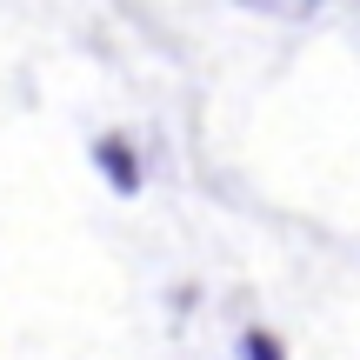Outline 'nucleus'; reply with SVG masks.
Returning a JSON list of instances; mask_svg holds the SVG:
<instances>
[{
  "label": "nucleus",
  "mask_w": 360,
  "mask_h": 360,
  "mask_svg": "<svg viewBox=\"0 0 360 360\" xmlns=\"http://www.w3.org/2000/svg\"><path fill=\"white\" fill-rule=\"evenodd\" d=\"M94 160H101V167L120 180V193H134V187H141V167H134V154H127L120 141H101V147H94Z\"/></svg>",
  "instance_id": "f257e3e1"
},
{
  "label": "nucleus",
  "mask_w": 360,
  "mask_h": 360,
  "mask_svg": "<svg viewBox=\"0 0 360 360\" xmlns=\"http://www.w3.org/2000/svg\"><path fill=\"white\" fill-rule=\"evenodd\" d=\"M240 347H247V360H281V347H274V340H267V334H247V340H240Z\"/></svg>",
  "instance_id": "7ed1b4c3"
},
{
  "label": "nucleus",
  "mask_w": 360,
  "mask_h": 360,
  "mask_svg": "<svg viewBox=\"0 0 360 360\" xmlns=\"http://www.w3.org/2000/svg\"><path fill=\"white\" fill-rule=\"evenodd\" d=\"M240 7L267 13V20H314V7H321V0H240Z\"/></svg>",
  "instance_id": "f03ea898"
}]
</instances>
